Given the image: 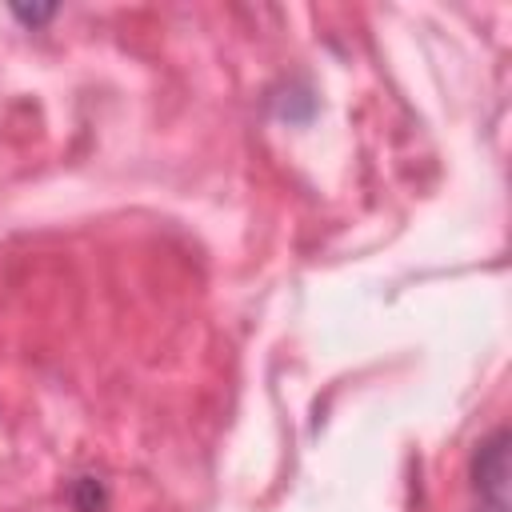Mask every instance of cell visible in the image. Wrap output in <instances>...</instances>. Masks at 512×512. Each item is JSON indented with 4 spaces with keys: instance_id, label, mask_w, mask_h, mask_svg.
Listing matches in <instances>:
<instances>
[{
    "instance_id": "3957f363",
    "label": "cell",
    "mask_w": 512,
    "mask_h": 512,
    "mask_svg": "<svg viewBox=\"0 0 512 512\" xmlns=\"http://www.w3.org/2000/svg\"><path fill=\"white\" fill-rule=\"evenodd\" d=\"M16 16H20V20H28V24H40V20H48V16H52V8H16Z\"/></svg>"
},
{
    "instance_id": "6da1fadb",
    "label": "cell",
    "mask_w": 512,
    "mask_h": 512,
    "mask_svg": "<svg viewBox=\"0 0 512 512\" xmlns=\"http://www.w3.org/2000/svg\"><path fill=\"white\" fill-rule=\"evenodd\" d=\"M508 476H512L508 432H496L476 452V492H480L476 512H508Z\"/></svg>"
},
{
    "instance_id": "7a4b0ae2",
    "label": "cell",
    "mask_w": 512,
    "mask_h": 512,
    "mask_svg": "<svg viewBox=\"0 0 512 512\" xmlns=\"http://www.w3.org/2000/svg\"><path fill=\"white\" fill-rule=\"evenodd\" d=\"M76 508H80V512H100V508H104V488L84 476V480L76 484Z\"/></svg>"
}]
</instances>
